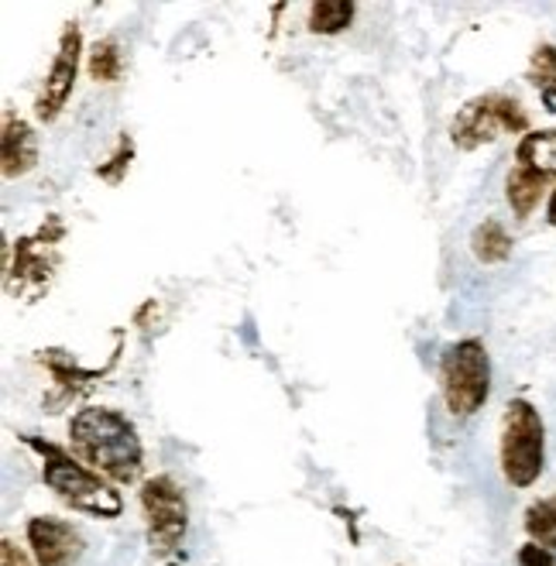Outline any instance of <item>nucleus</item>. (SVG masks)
<instances>
[{"label":"nucleus","mask_w":556,"mask_h":566,"mask_svg":"<svg viewBox=\"0 0 556 566\" xmlns=\"http://www.w3.org/2000/svg\"><path fill=\"white\" fill-rule=\"evenodd\" d=\"M70 450L90 471L117 488L138 484L145 474V443L138 437V426L120 409L83 406L70 419Z\"/></svg>","instance_id":"nucleus-1"},{"label":"nucleus","mask_w":556,"mask_h":566,"mask_svg":"<svg viewBox=\"0 0 556 566\" xmlns=\"http://www.w3.org/2000/svg\"><path fill=\"white\" fill-rule=\"evenodd\" d=\"M21 443L31 453H39L42 481L65 509H73L86 518H101V522H114L124 515V494L117 491V484L90 471L73 450H65L52 440H42V437H21Z\"/></svg>","instance_id":"nucleus-2"},{"label":"nucleus","mask_w":556,"mask_h":566,"mask_svg":"<svg viewBox=\"0 0 556 566\" xmlns=\"http://www.w3.org/2000/svg\"><path fill=\"white\" fill-rule=\"evenodd\" d=\"M70 234V227L59 213H49L31 234H21L8 244L4 261V289L11 298L35 303L42 298L62 264V241Z\"/></svg>","instance_id":"nucleus-3"},{"label":"nucleus","mask_w":556,"mask_h":566,"mask_svg":"<svg viewBox=\"0 0 556 566\" xmlns=\"http://www.w3.org/2000/svg\"><path fill=\"white\" fill-rule=\"evenodd\" d=\"M499 468L515 491H529L546 471V422L529 398H512L502 412Z\"/></svg>","instance_id":"nucleus-4"},{"label":"nucleus","mask_w":556,"mask_h":566,"mask_svg":"<svg viewBox=\"0 0 556 566\" xmlns=\"http://www.w3.org/2000/svg\"><path fill=\"white\" fill-rule=\"evenodd\" d=\"M440 398L453 419L478 416L492 398V354L481 337H464L440 357Z\"/></svg>","instance_id":"nucleus-5"},{"label":"nucleus","mask_w":556,"mask_h":566,"mask_svg":"<svg viewBox=\"0 0 556 566\" xmlns=\"http://www.w3.org/2000/svg\"><path fill=\"white\" fill-rule=\"evenodd\" d=\"M529 114L522 99L508 93H481L471 96L468 104L450 120V145L457 151H478L484 145H495L505 135H529Z\"/></svg>","instance_id":"nucleus-6"},{"label":"nucleus","mask_w":556,"mask_h":566,"mask_svg":"<svg viewBox=\"0 0 556 566\" xmlns=\"http://www.w3.org/2000/svg\"><path fill=\"white\" fill-rule=\"evenodd\" d=\"M138 505L145 518V539L155 556L169 559L182 549L189 536V502L172 474H151L141 481Z\"/></svg>","instance_id":"nucleus-7"},{"label":"nucleus","mask_w":556,"mask_h":566,"mask_svg":"<svg viewBox=\"0 0 556 566\" xmlns=\"http://www.w3.org/2000/svg\"><path fill=\"white\" fill-rule=\"evenodd\" d=\"M80 65H83V28L80 21H65L52 65L42 80V90L35 96V120L39 124H55L62 111L70 107L76 80H80Z\"/></svg>","instance_id":"nucleus-8"},{"label":"nucleus","mask_w":556,"mask_h":566,"mask_svg":"<svg viewBox=\"0 0 556 566\" xmlns=\"http://www.w3.org/2000/svg\"><path fill=\"white\" fill-rule=\"evenodd\" d=\"M120 354V347H117ZM117 354L107 360V364H96V368H86V364L70 354V350H59V347H49V350H39V364L49 371L52 378V395H49V406H65V402H76V398L90 395L96 385H101L117 364Z\"/></svg>","instance_id":"nucleus-9"},{"label":"nucleus","mask_w":556,"mask_h":566,"mask_svg":"<svg viewBox=\"0 0 556 566\" xmlns=\"http://www.w3.org/2000/svg\"><path fill=\"white\" fill-rule=\"evenodd\" d=\"M24 543L39 566H76L86 553L80 528L59 515H31L24 525Z\"/></svg>","instance_id":"nucleus-10"},{"label":"nucleus","mask_w":556,"mask_h":566,"mask_svg":"<svg viewBox=\"0 0 556 566\" xmlns=\"http://www.w3.org/2000/svg\"><path fill=\"white\" fill-rule=\"evenodd\" d=\"M39 135L24 117H18L11 107L4 111V130H0V172H4L8 182L24 179L28 172L39 169Z\"/></svg>","instance_id":"nucleus-11"},{"label":"nucleus","mask_w":556,"mask_h":566,"mask_svg":"<svg viewBox=\"0 0 556 566\" xmlns=\"http://www.w3.org/2000/svg\"><path fill=\"white\" fill-rule=\"evenodd\" d=\"M515 165H522V169H529L533 176L553 186L556 182V127L522 135L515 145Z\"/></svg>","instance_id":"nucleus-12"},{"label":"nucleus","mask_w":556,"mask_h":566,"mask_svg":"<svg viewBox=\"0 0 556 566\" xmlns=\"http://www.w3.org/2000/svg\"><path fill=\"white\" fill-rule=\"evenodd\" d=\"M549 182H543L539 176H533L522 165H512V172L505 179V203L515 213V220H529L536 213V207L543 203Z\"/></svg>","instance_id":"nucleus-13"},{"label":"nucleus","mask_w":556,"mask_h":566,"mask_svg":"<svg viewBox=\"0 0 556 566\" xmlns=\"http://www.w3.org/2000/svg\"><path fill=\"white\" fill-rule=\"evenodd\" d=\"M512 251H515V241H512V234L505 230L502 220L487 217L471 230V254L481 264H505L512 258Z\"/></svg>","instance_id":"nucleus-14"},{"label":"nucleus","mask_w":556,"mask_h":566,"mask_svg":"<svg viewBox=\"0 0 556 566\" xmlns=\"http://www.w3.org/2000/svg\"><path fill=\"white\" fill-rule=\"evenodd\" d=\"M526 80L539 93L543 107L556 111V45L553 42H539L533 49L529 65H526Z\"/></svg>","instance_id":"nucleus-15"},{"label":"nucleus","mask_w":556,"mask_h":566,"mask_svg":"<svg viewBox=\"0 0 556 566\" xmlns=\"http://www.w3.org/2000/svg\"><path fill=\"white\" fill-rule=\"evenodd\" d=\"M522 528H526L529 543L556 553V494H543L529 509L522 512Z\"/></svg>","instance_id":"nucleus-16"},{"label":"nucleus","mask_w":556,"mask_h":566,"mask_svg":"<svg viewBox=\"0 0 556 566\" xmlns=\"http://www.w3.org/2000/svg\"><path fill=\"white\" fill-rule=\"evenodd\" d=\"M354 14H357V4L354 0H316L310 4V31L313 35H340L354 24Z\"/></svg>","instance_id":"nucleus-17"},{"label":"nucleus","mask_w":556,"mask_h":566,"mask_svg":"<svg viewBox=\"0 0 556 566\" xmlns=\"http://www.w3.org/2000/svg\"><path fill=\"white\" fill-rule=\"evenodd\" d=\"M86 73L93 83H120L124 76V52L117 39H101L93 42V49L86 52Z\"/></svg>","instance_id":"nucleus-18"},{"label":"nucleus","mask_w":556,"mask_h":566,"mask_svg":"<svg viewBox=\"0 0 556 566\" xmlns=\"http://www.w3.org/2000/svg\"><path fill=\"white\" fill-rule=\"evenodd\" d=\"M130 161H135V138H130V135H120L114 155H111L107 161L96 165V176H101L104 182H111V186H120V182L127 179V172H130Z\"/></svg>","instance_id":"nucleus-19"},{"label":"nucleus","mask_w":556,"mask_h":566,"mask_svg":"<svg viewBox=\"0 0 556 566\" xmlns=\"http://www.w3.org/2000/svg\"><path fill=\"white\" fill-rule=\"evenodd\" d=\"M515 563L518 566H556V553H549L536 543H526V546H518Z\"/></svg>","instance_id":"nucleus-20"},{"label":"nucleus","mask_w":556,"mask_h":566,"mask_svg":"<svg viewBox=\"0 0 556 566\" xmlns=\"http://www.w3.org/2000/svg\"><path fill=\"white\" fill-rule=\"evenodd\" d=\"M0 566H39V563L31 556V549L18 546L14 539H4L0 543Z\"/></svg>","instance_id":"nucleus-21"},{"label":"nucleus","mask_w":556,"mask_h":566,"mask_svg":"<svg viewBox=\"0 0 556 566\" xmlns=\"http://www.w3.org/2000/svg\"><path fill=\"white\" fill-rule=\"evenodd\" d=\"M546 223L549 227H556V189L549 192V199H546Z\"/></svg>","instance_id":"nucleus-22"}]
</instances>
